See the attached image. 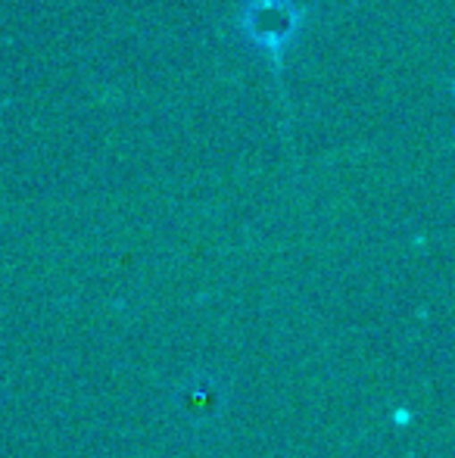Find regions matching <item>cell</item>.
<instances>
[{
	"label": "cell",
	"mask_w": 455,
	"mask_h": 458,
	"mask_svg": "<svg viewBox=\"0 0 455 458\" xmlns=\"http://www.w3.org/2000/svg\"><path fill=\"white\" fill-rule=\"evenodd\" d=\"M299 22V13L291 6V0H249L243 13V29L259 47L281 56V47L293 38Z\"/></svg>",
	"instance_id": "obj_1"
}]
</instances>
